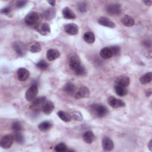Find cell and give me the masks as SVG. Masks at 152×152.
<instances>
[{"instance_id": "15", "label": "cell", "mask_w": 152, "mask_h": 152, "mask_svg": "<svg viewBox=\"0 0 152 152\" xmlns=\"http://www.w3.org/2000/svg\"><path fill=\"white\" fill-rule=\"evenodd\" d=\"M60 56V52L58 50L55 49H50L47 50L46 58L48 60L52 61L58 58Z\"/></svg>"}, {"instance_id": "45", "label": "cell", "mask_w": 152, "mask_h": 152, "mask_svg": "<svg viewBox=\"0 0 152 152\" xmlns=\"http://www.w3.org/2000/svg\"><path fill=\"white\" fill-rule=\"evenodd\" d=\"M48 2H49V4L50 5H52V6H54V5H55V4H56V1H49Z\"/></svg>"}, {"instance_id": "30", "label": "cell", "mask_w": 152, "mask_h": 152, "mask_svg": "<svg viewBox=\"0 0 152 152\" xmlns=\"http://www.w3.org/2000/svg\"><path fill=\"white\" fill-rule=\"evenodd\" d=\"M58 116L61 120L66 122H69L71 120V116L68 113L62 110H59L58 112Z\"/></svg>"}, {"instance_id": "2", "label": "cell", "mask_w": 152, "mask_h": 152, "mask_svg": "<svg viewBox=\"0 0 152 152\" xmlns=\"http://www.w3.org/2000/svg\"><path fill=\"white\" fill-rule=\"evenodd\" d=\"M91 109L95 115L100 118L104 117L108 113L107 109L102 104H94L91 106Z\"/></svg>"}, {"instance_id": "19", "label": "cell", "mask_w": 152, "mask_h": 152, "mask_svg": "<svg viewBox=\"0 0 152 152\" xmlns=\"http://www.w3.org/2000/svg\"><path fill=\"white\" fill-rule=\"evenodd\" d=\"M62 15L66 19H75L76 18L74 12L68 7H65L62 10Z\"/></svg>"}, {"instance_id": "20", "label": "cell", "mask_w": 152, "mask_h": 152, "mask_svg": "<svg viewBox=\"0 0 152 152\" xmlns=\"http://www.w3.org/2000/svg\"><path fill=\"white\" fill-rule=\"evenodd\" d=\"M121 23L126 27H131L135 24V21L132 17L129 15H124L121 18Z\"/></svg>"}, {"instance_id": "7", "label": "cell", "mask_w": 152, "mask_h": 152, "mask_svg": "<svg viewBox=\"0 0 152 152\" xmlns=\"http://www.w3.org/2000/svg\"><path fill=\"white\" fill-rule=\"evenodd\" d=\"M108 104L113 108H118L124 107L125 106V103L124 101L121 99H118L115 98V97L110 96L107 99Z\"/></svg>"}, {"instance_id": "24", "label": "cell", "mask_w": 152, "mask_h": 152, "mask_svg": "<svg viewBox=\"0 0 152 152\" xmlns=\"http://www.w3.org/2000/svg\"><path fill=\"white\" fill-rule=\"evenodd\" d=\"M152 80V72H149L142 75L140 78V81L142 84H146L150 83Z\"/></svg>"}, {"instance_id": "21", "label": "cell", "mask_w": 152, "mask_h": 152, "mask_svg": "<svg viewBox=\"0 0 152 152\" xmlns=\"http://www.w3.org/2000/svg\"><path fill=\"white\" fill-rule=\"evenodd\" d=\"M100 55L102 58L105 59H109L113 56L110 48L108 47L102 48L100 52Z\"/></svg>"}, {"instance_id": "12", "label": "cell", "mask_w": 152, "mask_h": 152, "mask_svg": "<svg viewBox=\"0 0 152 152\" xmlns=\"http://www.w3.org/2000/svg\"><path fill=\"white\" fill-rule=\"evenodd\" d=\"M45 101V97H39L38 98L34 99L33 100H32V103L30 107L33 109H38L39 108L42 109V107Z\"/></svg>"}, {"instance_id": "37", "label": "cell", "mask_w": 152, "mask_h": 152, "mask_svg": "<svg viewBox=\"0 0 152 152\" xmlns=\"http://www.w3.org/2000/svg\"><path fill=\"white\" fill-rule=\"evenodd\" d=\"M110 50L112 51V55L114 56H118L119 55L120 52H121V49L118 46H113L110 47Z\"/></svg>"}, {"instance_id": "29", "label": "cell", "mask_w": 152, "mask_h": 152, "mask_svg": "<svg viewBox=\"0 0 152 152\" xmlns=\"http://www.w3.org/2000/svg\"><path fill=\"white\" fill-rule=\"evenodd\" d=\"M52 126V124L50 122L44 121L39 125L38 128L40 131L42 132H45L49 130V129H50Z\"/></svg>"}, {"instance_id": "39", "label": "cell", "mask_w": 152, "mask_h": 152, "mask_svg": "<svg viewBox=\"0 0 152 152\" xmlns=\"http://www.w3.org/2000/svg\"><path fill=\"white\" fill-rule=\"evenodd\" d=\"M27 1H17L16 3V7L17 8H22L24 6H25V5L27 4Z\"/></svg>"}, {"instance_id": "28", "label": "cell", "mask_w": 152, "mask_h": 152, "mask_svg": "<svg viewBox=\"0 0 152 152\" xmlns=\"http://www.w3.org/2000/svg\"><path fill=\"white\" fill-rule=\"evenodd\" d=\"M28 49L32 53H37L41 50V46L38 42H33L28 46Z\"/></svg>"}, {"instance_id": "5", "label": "cell", "mask_w": 152, "mask_h": 152, "mask_svg": "<svg viewBox=\"0 0 152 152\" xmlns=\"http://www.w3.org/2000/svg\"><path fill=\"white\" fill-rule=\"evenodd\" d=\"M14 137L12 135H6L3 136L0 141V145L3 148H8L11 147L14 141Z\"/></svg>"}, {"instance_id": "41", "label": "cell", "mask_w": 152, "mask_h": 152, "mask_svg": "<svg viewBox=\"0 0 152 152\" xmlns=\"http://www.w3.org/2000/svg\"><path fill=\"white\" fill-rule=\"evenodd\" d=\"M143 44H144V45L145 47H150V46H151V42H150V41L146 40V41L144 42Z\"/></svg>"}, {"instance_id": "1", "label": "cell", "mask_w": 152, "mask_h": 152, "mask_svg": "<svg viewBox=\"0 0 152 152\" xmlns=\"http://www.w3.org/2000/svg\"><path fill=\"white\" fill-rule=\"evenodd\" d=\"M40 20V14L36 12H30L25 17L24 21L28 26H33L37 24Z\"/></svg>"}, {"instance_id": "42", "label": "cell", "mask_w": 152, "mask_h": 152, "mask_svg": "<svg viewBox=\"0 0 152 152\" xmlns=\"http://www.w3.org/2000/svg\"><path fill=\"white\" fill-rule=\"evenodd\" d=\"M151 94V89L150 88V89L147 90L146 91H145V95H146V96H147H147H150Z\"/></svg>"}, {"instance_id": "31", "label": "cell", "mask_w": 152, "mask_h": 152, "mask_svg": "<svg viewBox=\"0 0 152 152\" xmlns=\"http://www.w3.org/2000/svg\"><path fill=\"white\" fill-rule=\"evenodd\" d=\"M54 150L57 152H64L67 151V147L64 143H59L55 145Z\"/></svg>"}, {"instance_id": "35", "label": "cell", "mask_w": 152, "mask_h": 152, "mask_svg": "<svg viewBox=\"0 0 152 152\" xmlns=\"http://www.w3.org/2000/svg\"><path fill=\"white\" fill-rule=\"evenodd\" d=\"M11 128L15 132H19L23 129V126H22L21 124L18 122H15L12 123Z\"/></svg>"}, {"instance_id": "4", "label": "cell", "mask_w": 152, "mask_h": 152, "mask_svg": "<svg viewBox=\"0 0 152 152\" xmlns=\"http://www.w3.org/2000/svg\"><path fill=\"white\" fill-rule=\"evenodd\" d=\"M38 93V87L37 84H33L31 87L27 90L26 93L25 97L27 101H32L36 97Z\"/></svg>"}, {"instance_id": "34", "label": "cell", "mask_w": 152, "mask_h": 152, "mask_svg": "<svg viewBox=\"0 0 152 152\" xmlns=\"http://www.w3.org/2000/svg\"><path fill=\"white\" fill-rule=\"evenodd\" d=\"M49 65L44 60H40L36 64V66L41 70H44L48 68Z\"/></svg>"}, {"instance_id": "3", "label": "cell", "mask_w": 152, "mask_h": 152, "mask_svg": "<svg viewBox=\"0 0 152 152\" xmlns=\"http://www.w3.org/2000/svg\"><path fill=\"white\" fill-rule=\"evenodd\" d=\"M12 47L13 50L17 53L19 56H24L27 52V46L21 42H15L12 43Z\"/></svg>"}, {"instance_id": "22", "label": "cell", "mask_w": 152, "mask_h": 152, "mask_svg": "<svg viewBox=\"0 0 152 152\" xmlns=\"http://www.w3.org/2000/svg\"><path fill=\"white\" fill-rule=\"evenodd\" d=\"M83 140L87 144H91L94 140V135L91 131H87L84 132L83 136Z\"/></svg>"}, {"instance_id": "13", "label": "cell", "mask_w": 152, "mask_h": 152, "mask_svg": "<svg viewBox=\"0 0 152 152\" xmlns=\"http://www.w3.org/2000/svg\"><path fill=\"white\" fill-rule=\"evenodd\" d=\"M54 104L50 100L45 101L42 107V110L46 115H49L54 109Z\"/></svg>"}, {"instance_id": "44", "label": "cell", "mask_w": 152, "mask_h": 152, "mask_svg": "<svg viewBox=\"0 0 152 152\" xmlns=\"http://www.w3.org/2000/svg\"><path fill=\"white\" fill-rule=\"evenodd\" d=\"M143 2L145 4V5H151L152 4L151 1H144Z\"/></svg>"}, {"instance_id": "32", "label": "cell", "mask_w": 152, "mask_h": 152, "mask_svg": "<svg viewBox=\"0 0 152 152\" xmlns=\"http://www.w3.org/2000/svg\"><path fill=\"white\" fill-rule=\"evenodd\" d=\"M75 74L78 76H83L86 74V69L82 65H80L77 69L74 70Z\"/></svg>"}, {"instance_id": "36", "label": "cell", "mask_w": 152, "mask_h": 152, "mask_svg": "<svg viewBox=\"0 0 152 152\" xmlns=\"http://www.w3.org/2000/svg\"><path fill=\"white\" fill-rule=\"evenodd\" d=\"M72 117L75 120L78 121H81L83 119L82 114L78 111L73 112H72Z\"/></svg>"}, {"instance_id": "10", "label": "cell", "mask_w": 152, "mask_h": 152, "mask_svg": "<svg viewBox=\"0 0 152 152\" xmlns=\"http://www.w3.org/2000/svg\"><path fill=\"white\" fill-rule=\"evenodd\" d=\"M64 30L69 35H75L78 33V27L74 23H69L64 26Z\"/></svg>"}, {"instance_id": "38", "label": "cell", "mask_w": 152, "mask_h": 152, "mask_svg": "<svg viewBox=\"0 0 152 152\" xmlns=\"http://www.w3.org/2000/svg\"><path fill=\"white\" fill-rule=\"evenodd\" d=\"M78 9L80 12H85L87 10V5L84 2H81L78 5Z\"/></svg>"}, {"instance_id": "23", "label": "cell", "mask_w": 152, "mask_h": 152, "mask_svg": "<svg viewBox=\"0 0 152 152\" xmlns=\"http://www.w3.org/2000/svg\"><path fill=\"white\" fill-rule=\"evenodd\" d=\"M56 14V11L53 8H48L43 13V17L46 20H52Z\"/></svg>"}, {"instance_id": "25", "label": "cell", "mask_w": 152, "mask_h": 152, "mask_svg": "<svg viewBox=\"0 0 152 152\" xmlns=\"http://www.w3.org/2000/svg\"><path fill=\"white\" fill-rule=\"evenodd\" d=\"M115 93L119 96H124L128 93V90L126 87L116 84L115 86Z\"/></svg>"}, {"instance_id": "40", "label": "cell", "mask_w": 152, "mask_h": 152, "mask_svg": "<svg viewBox=\"0 0 152 152\" xmlns=\"http://www.w3.org/2000/svg\"><path fill=\"white\" fill-rule=\"evenodd\" d=\"M11 11V10L10 8L5 7V8H4L1 10V12L4 14H5V15H8L9 14H10Z\"/></svg>"}, {"instance_id": "14", "label": "cell", "mask_w": 152, "mask_h": 152, "mask_svg": "<svg viewBox=\"0 0 152 152\" xmlns=\"http://www.w3.org/2000/svg\"><path fill=\"white\" fill-rule=\"evenodd\" d=\"M102 147L104 151L112 150L114 147L112 140L107 137H104L102 140Z\"/></svg>"}, {"instance_id": "11", "label": "cell", "mask_w": 152, "mask_h": 152, "mask_svg": "<svg viewBox=\"0 0 152 152\" xmlns=\"http://www.w3.org/2000/svg\"><path fill=\"white\" fill-rule=\"evenodd\" d=\"M80 65V59L77 55H72L69 59V66L71 69L75 70Z\"/></svg>"}, {"instance_id": "8", "label": "cell", "mask_w": 152, "mask_h": 152, "mask_svg": "<svg viewBox=\"0 0 152 152\" xmlns=\"http://www.w3.org/2000/svg\"><path fill=\"white\" fill-rule=\"evenodd\" d=\"M35 28L37 32L43 36L48 35L50 32V27L48 23H41Z\"/></svg>"}, {"instance_id": "16", "label": "cell", "mask_w": 152, "mask_h": 152, "mask_svg": "<svg viewBox=\"0 0 152 152\" xmlns=\"http://www.w3.org/2000/svg\"><path fill=\"white\" fill-rule=\"evenodd\" d=\"M30 72L29 71L24 68H20L18 69L17 71V77L18 79L21 81H26L29 77Z\"/></svg>"}, {"instance_id": "18", "label": "cell", "mask_w": 152, "mask_h": 152, "mask_svg": "<svg viewBox=\"0 0 152 152\" xmlns=\"http://www.w3.org/2000/svg\"><path fill=\"white\" fill-rule=\"evenodd\" d=\"M98 23L99 24L103 26L107 27L109 28H114L115 27V24L108 18L105 17H100L98 20Z\"/></svg>"}, {"instance_id": "9", "label": "cell", "mask_w": 152, "mask_h": 152, "mask_svg": "<svg viewBox=\"0 0 152 152\" xmlns=\"http://www.w3.org/2000/svg\"><path fill=\"white\" fill-rule=\"evenodd\" d=\"M90 91L89 89L85 86H81L77 92L75 93V98L77 99L86 98L89 96Z\"/></svg>"}, {"instance_id": "6", "label": "cell", "mask_w": 152, "mask_h": 152, "mask_svg": "<svg viewBox=\"0 0 152 152\" xmlns=\"http://www.w3.org/2000/svg\"><path fill=\"white\" fill-rule=\"evenodd\" d=\"M107 12L110 15H119L122 12V8L119 4H109L106 8Z\"/></svg>"}, {"instance_id": "27", "label": "cell", "mask_w": 152, "mask_h": 152, "mask_svg": "<svg viewBox=\"0 0 152 152\" xmlns=\"http://www.w3.org/2000/svg\"><path fill=\"white\" fill-rule=\"evenodd\" d=\"M84 40L88 43H93L95 41V36L93 33L87 31L84 34Z\"/></svg>"}, {"instance_id": "43", "label": "cell", "mask_w": 152, "mask_h": 152, "mask_svg": "<svg viewBox=\"0 0 152 152\" xmlns=\"http://www.w3.org/2000/svg\"><path fill=\"white\" fill-rule=\"evenodd\" d=\"M152 142V141L150 140L148 142V148L150 151H152V142Z\"/></svg>"}, {"instance_id": "33", "label": "cell", "mask_w": 152, "mask_h": 152, "mask_svg": "<svg viewBox=\"0 0 152 152\" xmlns=\"http://www.w3.org/2000/svg\"><path fill=\"white\" fill-rule=\"evenodd\" d=\"M14 137V140L18 143H22L24 142V137L23 136V135L19 132H16L14 135H13Z\"/></svg>"}, {"instance_id": "26", "label": "cell", "mask_w": 152, "mask_h": 152, "mask_svg": "<svg viewBox=\"0 0 152 152\" xmlns=\"http://www.w3.org/2000/svg\"><path fill=\"white\" fill-rule=\"evenodd\" d=\"M64 90L66 93L69 94H72L75 93L76 90V87L74 84H73L71 83H66L64 87Z\"/></svg>"}, {"instance_id": "17", "label": "cell", "mask_w": 152, "mask_h": 152, "mask_svg": "<svg viewBox=\"0 0 152 152\" xmlns=\"http://www.w3.org/2000/svg\"><path fill=\"white\" fill-rule=\"evenodd\" d=\"M115 83L118 85L126 87L129 85L130 79L126 75H121L116 79Z\"/></svg>"}]
</instances>
